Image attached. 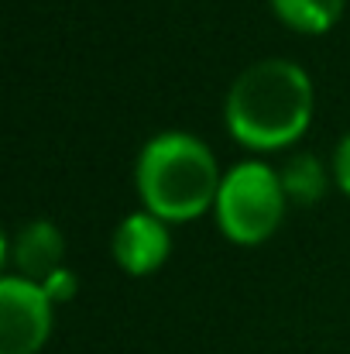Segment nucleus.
Wrapping results in <instances>:
<instances>
[{
  "label": "nucleus",
  "instance_id": "1",
  "mask_svg": "<svg viewBox=\"0 0 350 354\" xmlns=\"http://www.w3.org/2000/svg\"><path fill=\"white\" fill-rule=\"evenodd\" d=\"M224 114L227 131L247 148L292 145L313 118V80L289 59H261L231 83Z\"/></svg>",
  "mask_w": 350,
  "mask_h": 354
},
{
  "label": "nucleus",
  "instance_id": "2",
  "mask_svg": "<svg viewBox=\"0 0 350 354\" xmlns=\"http://www.w3.org/2000/svg\"><path fill=\"white\" fill-rule=\"evenodd\" d=\"M134 179L148 214L162 217L165 224L200 217L217 203L224 183L213 151L186 131L155 134L137 155Z\"/></svg>",
  "mask_w": 350,
  "mask_h": 354
},
{
  "label": "nucleus",
  "instance_id": "3",
  "mask_svg": "<svg viewBox=\"0 0 350 354\" xmlns=\"http://www.w3.org/2000/svg\"><path fill=\"white\" fill-rule=\"evenodd\" d=\"M285 189L271 165L264 162H237L224 172L217 193V224L237 244H261L264 237L278 231L285 217Z\"/></svg>",
  "mask_w": 350,
  "mask_h": 354
},
{
  "label": "nucleus",
  "instance_id": "4",
  "mask_svg": "<svg viewBox=\"0 0 350 354\" xmlns=\"http://www.w3.org/2000/svg\"><path fill=\"white\" fill-rule=\"evenodd\" d=\"M52 330V299L21 275L0 279V354H38Z\"/></svg>",
  "mask_w": 350,
  "mask_h": 354
},
{
  "label": "nucleus",
  "instance_id": "5",
  "mask_svg": "<svg viewBox=\"0 0 350 354\" xmlns=\"http://www.w3.org/2000/svg\"><path fill=\"white\" fill-rule=\"evenodd\" d=\"M114 258L117 265L130 275H151L155 268L165 265L168 251H172V234L165 227L162 217L141 210V214H127L114 231Z\"/></svg>",
  "mask_w": 350,
  "mask_h": 354
},
{
  "label": "nucleus",
  "instance_id": "6",
  "mask_svg": "<svg viewBox=\"0 0 350 354\" xmlns=\"http://www.w3.org/2000/svg\"><path fill=\"white\" fill-rule=\"evenodd\" d=\"M3 251L17 265L21 279H31L41 286L52 272L62 268L66 241L52 221H28L17 227V234L3 237Z\"/></svg>",
  "mask_w": 350,
  "mask_h": 354
},
{
  "label": "nucleus",
  "instance_id": "7",
  "mask_svg": "<svg viewBox=\"0 0 350 354\" xmlns=\"http://www.w3.org/2000/svg\"><path fill=\"white\" fill-rule=\"evenodd\" d=\"M278 179H282L285 196H289L292 203H302V207L320 203L323 193H327V165H323L316 155H309V151L292 155V158L282 165Z\"/></svg>",
  "mask_w": 350,
  "mask_h": 354
},
{
  "label": "nucleus",
  "instance_id": "8",
  "mask_svg": "<svg viewBox=\"0 0 350 354\" xmlns=\"http://www.w3.org/2000/svg\"><path fill=\"white\" fill-rule=\"evenodd\" d=\"M271 10L295 31L320 35L337 24L344 0H271Z\"/></svg>",
  "mask_w": 350,
  "mask_h": 354
},
{
  "label": "nucleus",
  "instance_id": "9",
  "mask_svg": "<svg viewBox=\"0 0 350 354\" xmlns=\"http://www.w3.org/2000/svg\"><path fill=\"white\" fill-rule=\"evenodd\" d=\"M41 289H45V296H48L52 303H66V299H72V296H76L79 282H76V272L62 265L59 272H52V275L41 282Z\"/></svg>",
  "mask_w": 350,
  "mask_h": 354
},
{
  "label": "nucleus",
  "instance_id": "10",
  "mask_svg": "<svg viewBox=\"0 0 350 354\" xmlns=\"http://www.w3.org/2000/svg\"><path fill=\"white\" fill-rule=\"evenodd\" d=\"M333 179H337V186L350 196V134L340 138V145H337V151H333Z\"/></svg>",
  "mask_w": 350,
  "mask_h": 354
}]
</instances>
